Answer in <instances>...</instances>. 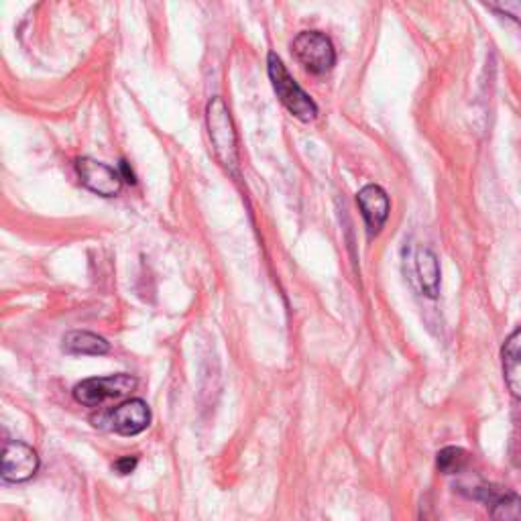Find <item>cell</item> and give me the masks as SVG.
<instances>
[{
    "label": "cell",
    "instance_id": "277c9868",
    "mask_svg": "<svg viewBox=\"0 0 521 521\" xmlns=\"http://www.w3.org/2000/svg\"><path fill=\"white\" fill-rule=\"evenodd\" d=\"M135 387H137V379L127 373L110 375V377H94L78 383L74 387V397L78 403L86 405V408H98V405H102L106 399L123 397L131 393Z\"/></svg>",
    "mask_w": 521,
    "mask_h": 521
},
{
    "label": "cell",
    "instance_id": "52a82bcc",
    "mask_svg": "<svg viewBox=\"0 0 521 521\" xmlns=\"http://www.w3.org/2000/svg\"><path fill=\"white\" fill-rule=\"evenodd\" d=\"M76 171H78V178H80L82 186L102 198L119 196V192L123 188L121 173L92 157H80L76 161Z\"/></svg>",
    "mask_w": 521,
    "mask_h": 521
},
{
    "label": "cell",
    "instance_id": "5b68a950",
    "mask_svg": "<svg viewBox=\"0 0 521 521\" xmlns=\"http://www.w3.org/2000/svg\"><path fill=\"white\" fill-rule=\"evenodd\" d=\"M405 265H408V277L420 289L426 298H438L440 294V263L432 249L428 247H410L405 251Z\"/></svg>",
    "mask_w": 521,
    "mask_h": 521
},
{
    "label": "cell",
    "instance_id": "9c48e42d",
    "mask_svg": "<svg viewBox=\"0 0 521 521\" xmlns=\"http://www.w3.org/2000/svg\"><path fill=\"white\" fill-rule=\"evenodd\" d=\"M357 204L367 222L369 235H377L379 230L385 226V222L389 218V210H391L387 192L381 186L369 184L357 194Z\"/></svg>",
    "mask_w": 521,
    "mask_h": 521
},
{
    "label": "cell",
    "instance_id": "7a4b0ae2",
    "mask_svg": "<svg viewBox=\"0 0 521 521\" xmlns=\"http://www.w3.org/2000/svg\"><path fill=\"white\" fill-rule=\"evenodd\" d=\"M267 70H269V80L273 84V90L281 100V104L302 123L314 121L318 117L316 102L310 98V94L302 90V86L292 78V74L287 72L277 53L267 55Z\"/></svg>",
    "mask_w": 521,
    "mask_h": 521
},
{
    "label": "cell",
    "instance_id": "3957f363",
    "mask_svg": "<svg viewBox=\"0 0 521 521\" xmlns=\"http://www.w3.org/2000/svg\"><path fill=\"white\" fill-rule=\"evenodd\" d=\"M292 51L296 60L312 74H326L336 64V49L320 31H302L294 39Z\"/></svg>",
    "mask_w": 521,
    "mask_h": 521
},
{
    "label": "cell",
    "instance_id": "9a60e30c",
    "mask_svg": "<svg viewBox=\"0 0 521 521\" xmlns=\"http://www.w3.org/2000/svg\"><path fill=\"white\" fill-rule=\"evenodd\" d=\"M119 173H121V178H123V182L131 184V186H135V184H137V178H135V173H133V169L129 167V163H127L125 159H121V165H119Z\"/></svg>",
    "mask_w": 521,
    "mask_h": 521
},
{
    "label": "cell",
    "instance_id": "8fae6325",
    "mask_svg": "<svg viewBox=\"0 0 521 521\" xmlns=\"http://www.w3.org/2000/svg\"><path fill=\"white\" fill-rule=\"evenodd\" d=\"M62 351L68 355H90V357H102L110 351V344L88 330H74L68 332L62 340Z\"/></svg>",
    "mask_w": 521,
    "mask_h": 521
},
{
    "label": "cell",
    "instance_id": "30bf717a",
    "mask_svg": "<svg viewBox=\"0 0 521 521\" xmlns=\"http://www.w3.org/2000/svg\"><path fill=\"white\" fill-rule=\"evenodd\" d=\"M503 377L509 391L521 399V326L505 340L501 351Z\"/></svg>",
    "mask_w": 521,
    "mask_h": 521
},
{
    "label": "cell",
    "instance_id": "7c38bea8",
    "mask_svg": "<svg viewBox=\"0 0 521 521\" xmlns=\"http://www.w3.org/2000/svg\"><path fill=\"white\" fill-rule=\"evenodd\" d=\"M438 469L444 473V475H458L467 469L469 465V454L462 450V448H456V446H448V448H442L438 452Z\"/></svg>",
    "mask_w": 521,
    "mask_h": 521
},
{
    "label": "cell",
    "instance_id": "4fadbf2b",
    "mask_svg": "<svg viewBox=\"0 0 521 521\" xmlns=\"http://www.w3.org/2000/svg\"><path fill=\"white\" fill-rule=\"evenodd\" d=\"M489 9L499 11L501 15L519 23V27H521V3H519V0H509V3H495V5H489Z\"/></svg>",
    "mask_w": 521,
    "mask_h": 521
},
{
    "label": "cell",
    "instance_id": "ba28073f",
    "mask_svg": "<svg viewBox=\"0 0 521 521\" xmlns=\"http://www.w3.org/2000/svg\"><path fill=\"white\" fill-rule=\"evenodd\" d=\"M39 471L37 452L19 440H7L3 448V481L25 483Z\"/></svg>",
    "mask_w": 521,
    "mask_h": 521
},
{
    "label": "cell",
    "instance_id": "6da1fadb",
    "mask_svg": "<svg viewBox=\"0 0 521 521\" xmlns=\"http://www.w3.org/2000/svg\"><path fill=\"white\" fill-rule=\"evenodd\" d=\"M206 123H208V135L212 143V151L220 165L228 171H237L239 167V139L235 131L233 117L226 102L216 96L208 102L206 108Z\"/></svg>",
    "mask_w": 521,
    "mask_h": 521
},
{
    "label": "cell",
    "instance_id": "8992f818",
    "mask_svg": "<svg viewBox=\"0 0 521 521\" xmlns=\"http://www.w3.org/2000/svg\"><path fill=\"white\" fill-rule=\"evenodd\" d=\"M151 424V410L143 399H129L121 403L119 408L106 412L100 418L102 428H108L121 436H137Z\"/></svg>",
    "mask_w": 521,
    "mask_h": 521
},
{
    "label": "cell",
    "instance_id": "5bb4252c",
    "mask_svg": "<svg viewBox=\"0 0 521 521\" xmlns=\"http://www.w3.org/2000/svg\"><path fill=\"white\" fill-rule=\"evenodd\" d=\"M137 465H139L137 456H123V458H119L117 462H114L112 469L117 471V473H121V475H131L137 469Z\"/></svg>",
    "mask_w": 521,
    "mask_h": 521
}]
</instances>
